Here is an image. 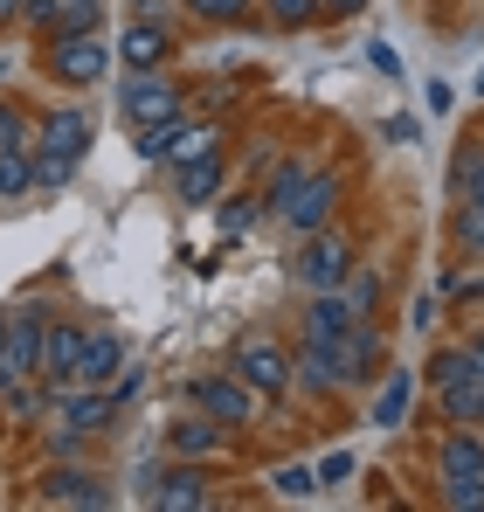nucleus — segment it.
I'll return each mask as SVG.
<instances>
[{"label": "nucleus", "mask_w": 484, "mask_h": 512, "mask_svg": "<svg viewBox=\"0 0 484 512\" xmlns=\"http://www.w3.org/2000/svg\"><path fill=\"white\" fill-rule=\"evenodd\" d=\"M436 485H443V506L484 512V443L471 429H457V436L436 443Z\"/></svg>", "instance_id": "1"}, {"label": "nucleus", "mask_w": 484, "mask_h": 512, "mask_svg": "<svg viewBox=\"0 0 484 512\" xmlns=\"http://www.w3.org/2000/svg\"><path fill=\"white\" fill-rule=\"evenodd\" d=\"M429 381H436V409H443L450 423H478V416H484V367L464 353V346L436 353Z\"/></svg>", "instance_id": "2"}, {"label": "nucleus", "mask_w": 484, "mask_h": 512, "mask_svg": "<svg viewBox=\"0 0 484 512\" xmlns=\"http://www.w3.org/2000/svg\"><path fill=\"white\" fill-rule=\"evenodd\" d=\"M229 367H236L242 381L263 395V402H277L291 381H298V367H291V346L284 340H270V333H242L236 353H229Z\"/></svg>", "instance_id": "3"}, {"label": "nucleus", "mask_w": 484, "mask_h": 512, "mask_svg": "<svg viewBox=\"0 0 484 512\" xmlns=\"http://www.w3.org/2000/svg\"><path fill=\"white\" fill-rule=\"evenodd\" d=\"M346 270H353V243H346L339 229H312V236H298V250H291V277H298L305 291H339Z\"/></svg>", "instance_id": "4"}, {"label": "nucleus", "mask_w": 484, "mask_h": 512, "mask_svg": "<svg viewBox=\"0 0 484 512\" xmlns=\"http://www.w3.org/2000/svg\"><path fill=\"white\" fill-rule=\"evenodd\" d=\"M187 402H194V409H208L222 429H249V423H256V409H263V395L242 381L236 367H229V374H201V381L187 388Z\"/></svg>", "instance_id": "5"}, {"label": "nucleus", "mask_w": 484, "mask_h": 512, "mask_svg": "<svg viewBox=\"0 0 484 512\" xmlns=\"http://www.w3.org/2000/svg\"><path fill=\"white\" fill-rule=\"evenodd\" d=\"M132 153L139 160H201V153H215V125H187L180 111L173 118H160V125H139L132 132Z\"/></svg>", "instance_id": "6"}, {"label": "nucleus", "mask_w": 484, "mask_h": 512, "mask_svg": "<svg viewBox=\"0 0 484 512\" xmlns=\"http://www.w3.org/2000/svg\"><path fill=\"white\" fill-rule=\"evenodd\" d=\"M173 111H180V90L166 84L160 70H125V84H118V118H125V132L160 125Z\"/></svg>", "instance_id": "7"}, {"label": "nucleus", "mask_w": 484, "mask_h": 512, "mask_svg": "<svg viewBox=\"0 0 484 512\" xmlns=\"http://www.w3.org/2000/svg\"><path fill=\"white\" fill-rule=\"evenodd\" d=\"M339 173H305V187L277 208V222L291 229V236H312V229H332V215H339Z\"/></svg>", "instance_id": "8"}, {"label": "nucleus", "mask_w": 484, "mask_h": 512, "mask_svg": "<svg viewBox=\"0 0 484 512\" xmlns=\"http://www.w3.org/2000/svg\"><path fill=\"white\" fill-rule=\"evenodd\" d=\"M104 70H111V49L97 42V28H90V35H49V77H56V84L83 90V84H97Z\"/></svg>", "instance_id": "9"}, {"label": "nucleus", "mask_w": 484, "mask_h": 512, "mask_svg": "<svg viewBox=\"0 0 484 512\" xmlns=\"http://www.w3.org/2000/svg\"><path fill=\"white\" fill-rule=\"evenodd\" d=\"M125 374V340L118 333H104V326H83V353H77V388H111Z\"/></svg>", "instance_id": "10"}, {"label": "nucleus", "mask_w": 484, "mask_h": 512, "mask_svg": "<svg viewBox=\"0 0 484 512\" xmlns=\"http://www.w3.org/2000/svg\"><path fill=\"white\" fill-rule=\"evenodd\" d=\"M35 492H42V506H83V512L111 506V485H104L97 471H49Z\"/></svg>", "instance_id": "11"}, {"label": "nucleus", "mask_w": 484, "mask_h": 512, "mask_svg": "<svg viewBox=\"0 0 484 512\" xmlns=\"http://www.w3.org/2000/svg\"><path fill=\"white\" fill-rule=\"evenodd\" d=\"M77 353H83V326L77 319H49V333H42V388H63L70 374H77Z\"/></svg>", "instance_id": "12"}, {"label": "nucleus", "mask_w": 484, "mask_h": 512, "mask_svg": "<svg viewBox=\"0 0 484 512\" xmlns=\"http://www.w3.org/2000/svg\"><path fill=\"white\" fill-rule=\"evenodd\" d=\"M291 367H298V381H305V388H319V395H339V388H353V374H346L339 346H325V340H298Z\"/></svg>", "instance_id": "13"}, {"label": "nucleus", "mask_w": 484, "mask_h": 512, "mask_svg": "<svg viewBox=\"0 0 484 512\" xmlns=\"http://www.w3.org/2000/svg\"><path fill=\"white\" fill-rule=\"evenodd\" d=\"M146 499H153V512H201V506H208V471L180 457V471H166Z\"/></svg>", "instance_id": "14"}, {"label": "nucleus", "mask_w": 484, "mask_h": 512, "mask_svg": "<svg viewBox=\"0 0 484 512\" xmlns=\"http://www.w3.org/2000/svg\"><path fill=\"white\" fill-rule=\"evenodd\" d=\"M118 56H125V70H160L166 56H173V28L166 21H132L125 35H118Z\"/></svg>", "instance_id": "15"}, {"label": "nucleus", "mask_w": 484, "mask_h": 512, "mask_svg": "<svg viewBox=\"0 0 484 512\" xmlns=\"http://www.w3.org/2000/svg\"><path fill=\"white\" fill-rule=\"evenodd\" d=\"M35 146H49V153H90V118H83L77 104H56V111H42L35 118Z\"/></svg>", "instance_id": "16"}, {"label": "nucleus", "mask_w": 484, "mask_h": 512, "mask_svg": "<svg viewBox=\"0 0 484 512\" xmlns=\"http://www.w3.org/2000/svg\"><path fill=\"white\" fill-rule=\"evenodd\" d=\"M222 180H229L222 153H201V160H180L173 194H180V208H208V201H222Z\"/></svg>", "instance_id": "17"}, {"label": "nucleus", "mask_w": 484, "mask_h": 512, "mask_svg": "<svg viewBox=\"0 0 484 512\" xmlns=\"http://www.w3.org/2000/svg\"><path fill=\"white\" fill-rule=\"evenodd\" d=\"M339 360H346V374H353V381H374V374H381V360H388L381 326H374V319H353V333L339 340Z\"/></svg>", "instance_id": "18"}, {"label": "nucleus", "mask_w": 484, "mask_h": 512, "mask_svg": "<svg viewBox=\"0 0 484 512\" xmlns=\"http://www.w3.org/2000/svg\"><path fill=\"white\" fill-rule=\"evenodd\" d=\"M166 450H173V457H187V464H201V457H215V450H222V423H215L208 409H194V416H180V423L166 429Z\"/></svg>", "instance_id": "19"}, {"label": "nucleus", "mask_w": 484, "mask_h": 512, "mask_svg": "<svg viewBox=\"0 0 484 512\" xmlns=\"http://www.w3.org/2000/svg\"><path fill=\"white\" fill-rule=\"evenodd\" d=\"M42 333H49V312H14V333H7V367L28 381L42 374Z\"/></svg>", "instance_id": "20"}, {"label": "nucleus", "mask_w": 484, "mask_h": 512, "mask_svg": "<svg viewBox=\"0 0 484 512\" xmlns=\"http://www.w3.org/2000/svg\"><path fill=\"white\" fill-rule=\"evenodd\" d=\"M353 305L339 298V291H312V312H305V340H325V346H339L346 333H353Z\"/></svg>", "instance_id": "21"}, {"label": "nucleus", "mask_w": 484, "mask_h": 512, "mask_svg": "<svg viewBox=\"0 0 484 512\" xmlns=\"http://www.w3.org/2000/svg\"><path fill=\"white\" fill-rule=\"evenodd\" d=\"M35 194V146H0V201Z\"/></svg>", "instance_id": "22"}, {"label": "nucleus", "mask_w": 484, "mask_h": 512, "mask_svg": "<svg viewBox=\"0 0 484 512\" xmlns=\"http://www.w3.org/2000/svg\"><path fill=\"white\" fill-rule=\"evenodd\" d=\"M263 215H270V208H263V194H229V201L215 208V229H222V236H249Z\"/></svg>", "instance_id": "23"}, {"label": "nucleus", "mask_w": 484, "mask_h": 512, "mask_svg": "<svg viewBox=\"0 0 484 512\" xmlns=\"http://www.w3.org/2000/svg\"><path fill=\"white\" fill-rule=\"evenodd\" d=\"M408 402H415V374H388V388L374 402V429H395L408 416Z\"/></svg>", "instance_id": "24"}, {"label": "nucleus", "mask_w": 484, "mask_h": 512, "mask_svg": "<svg viewBox=\"0 0 484 512\" xmlns=\"http://www.w3.org/2000/svg\"><path fill=\"white\" fill-rule=\"evenodd\" d=\"M339 298H346V305H353L360 319H374V312H381V277L353 263V270H346V284H339Z\"/></svg>", "instance_id": "25"}, {"label": "nucleus", "mask_w": 484, "mask_h": 512, "mask_svg": "<svg viewBox=\"0 0 484 512\" xmlns=\"http://www.w3.org/2000/svg\"><path fill=\"white\" fill-rule=\"evenodd\" d=\"M70 180H77V153L35 146V187H42V194H56V187H70Z\"/></svg>", "instance_id": "26"}, {"label": "nucleus", "mask_w": 484, "mask_h": 512, "mask_svg": "<svg viewBox=\"0 0 484 512\" xmlns=\"http://www.w3.org/2000/svg\"><path fill=\"white\" fill-rule=\"evenodd\" d=\"M270 492L277 499H312L319 492V464H277L270 471Z\"/></svg>", "instance_id": "27"}, {"label": "nucleus", "mask_w": 484, "mask_h": 512, "mask_svg": "<svg viewBox=\"0 0 484 512\" xmlns=\"http://www.w3.org/2000/svg\"><path fill=\"white\" fill-rule=\"evenodd\" d=\"M180 7H187L194 21H215V28H229V21H242L256 0H180Z\"/></svg>", "instance_id": "28"}, {"label": "nucleus", "mask_w": 484, "mask_h": 512, "mask_svg": "<svg viewBox=\"0 0 484 512\" xmlns=\"http://www.w3.org/2000/svg\"><path fill=\"white\" fill-rule=\"evenodd\" d=\"M298 187H305V167H298V160H284V167L270 173V187H263V208L277 215V208H284V201H291Z\"/></svg>", "instance_id": "29"}, {"label": "nucleus", "mask_w": 484, "mask_h": 512, "mask_svg": "<svg viewBox=\"0 0 484 512\" xmlns=\"http://www.w3.org/2000/svg\"><path fill=\"white\" fill-rule=\"evenodd\" d=\"M263 14L277 28H305V21H319V0H263Z\"/></svg>", "instance_id": "30"}, {"label": "nucleus", "mask_w": 484, "mask_h": 512, "mask_svg": "<svg viewBox=\"0 0 484 512\" xmlns=\"http://www.w3.org/2000/svg\"><path fill=\"white\" fill-rule=\"evenodd\" d=\"M0 146H35V125H28L7 97H0Z\"/></svg>", "instance_id": "31"}, {"label": "nucleus", "mask_w": 484, "mask_h": 512, "mask_svg": "<svg viewBox=\"0 0 484 512\" xmlns=\"http://www.w3.org/2000/svg\"><path fill=\"white\" fill-rule=\"evenodd\" d=\"M457 236H464L471 250H484V194H471V201L457 208Z\"/></svg>", "instance_id": "32"}, {"label": "nucleus", "mask_w": 484, "mask_h": 512, "mask_svg": "<svg viewBox=\"0 0 484 512\" xmlns=\"http://www.w3.org/2000/svg\"><path fill=\"white\" fill-rule=\"evenodd\" d=\"M339 478H353V450H332L319 464V485H339Z\"/></svg>", "instance_id": "33"}, {"label": "nucleus", "mask_w": 484, "mask_h": 512, "mask_svg": "<svg viewBox=\"0 0 484 512\" xmlns=\"http://www.w3.org/2000/svg\"><path fill=\"white\" fill-rule=\"evenodd\" d=\"M139 388H146V374H139V367H125V374H118V381H111V402H132V395H139Z\"/></svg>", "instance_id": "34"}, {"label": "nucleus", "mask_w": 484, "mask_h": 512, "mask_svg": "<svg viewBox=\"0 0 484 512\" xmlns=\"http://www.w3.org/2000/svg\"><path fill=\"white\" fill-rule=\"evenodd\" d=\"M367 0H319V21H353Z\"/></svg>", "instance_id": "35"}, {"label": "nucleus", "mask_w": 484, "mask_h": 512, "mask_svg": "<svg viewBox=\"0 0 484 512\" xmlns=\"http://www.w3.org/2000/svg\"><path fill=\"white\" fill-rule=\"evenodd\" d=\"M464 187H471V194H484V153H471V160H464Z\"/></svg>", "instance_id": "36"}, {"label": "nucleus", "mask_w": 484, "mask_h": 512, "mask_svg": "<svg viewBox=\"0 0 484 512\" xmlns=\"http://www.w3.org/2000/svg\"><path fill=\"white\" fill-rule=\"evenodd\" d=\"M21 7H28V0H0V28H14V21H21Z\"/></svg>", "instance_id": "37"}, {"label": "nucleus", "mask_w": 484, "mask_h": 512, "mask_svg": "<svg viewBox=\"0 0 484 512\" xmlns=\"http://www.w3.org/2000/svg\"><path fill=\"white\" fill-rule=\"evenodd\" d=\"M464 353H471V360L484 367V333H471V340H464Z\"/></svg>", "instance_id": "38"}, {"label": "nucleus", "mask_w": 484, "mask_h": 512, "mask_svg": "<svg viewBox=\"0 0 484 512\" xmlns=\"http://www.w3.org/2000/svg\"><path fill=\"white\" fill-rule=\"evenodd\" d=\"M478 423H484V416H478Z\"/></svg>", "instance_id": "39"}]
</instances>
